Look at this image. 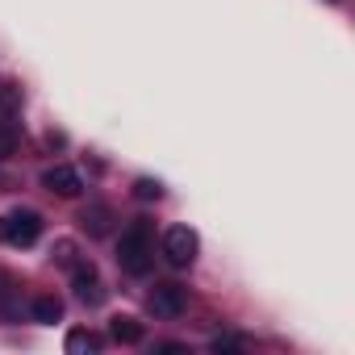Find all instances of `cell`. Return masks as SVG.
<instances>
[{
	"instance_id": "16",
	"label": "cell",
	"mask_w": 355,
	"mask_h": 355,
	"mask_svg": "<svg viewBox=\"0 0 355 355\" xmlns=\"http://www.w3.org/2000/svg\"><path fill=\"white\" fill-rule=\"evenodd\" d=\"M159 351H167V355H180V351H189L184 343H159Z\"/></svg>"
},
{
	"instance_id": "14",
	"label": "cell",
	"mask_w": 355,
	"mask_h": 355,
	"mask_svg": "<svg viewBox=\"0 0 355 355\" xmlns=\"http://www.w3.org/2000/svg\"><path fill=\"white\" fill-rule=\"evenodd\" d=\"M134 197H138V201H159V197H163V184L150 180V175H142V180H134Z\"/></svg>"
},
{
	"instance_id": "9",
	"label": "cell",
	"mask_w": 355,
	"mask_h": 355,
	"mask_svg": "<svg viewBox=\"0 0 355 355\" xmlns=\"http://www.w3.org/2000/svg\"><path fill=\"white\" fill-rule=\"evenodd\" d=\"M30 313H34V322H42V326H55V322L63 318V301H59L55 293H38V297L30 301Z\"/></svg>"
},
{
	"instance_id": "11",
	"label": "cell",
	"mask_w": 355,
	"mask_h": 355,
	"mask_svg": "<svg viewBox=\"0 0 355 355\" xmlns=\"http://www.w3.org/2000/svg\"><path fill=\"white\" fill-rule=\"evenodd\" d=\"M63 347H67V355H84V351H101V338L92 330H71Z\"/></svg>"
},
{
	"instance_id": "7",
	"label": "cell",
	"mask_w": 355,
	"mask_h": 355,
	"mask_svg": "<svg viewBox=\"0 0 355 355\" xmlns=\"http://www.w3.org/2000/svg\"><path fill=\"white\" fill-rule=\"evenodd\" d=\"M109 338H113V343H121V347H138V343L146 338V330H142V322H138V318L117 313V318H109Z\"/></svg>"
},
{
	"instance_id": "10",
	"label": "cell",
	"mask_w": 355,
	"mask_h": 355,
	"mask_svg": "<svg viewBox=\"0 0 355 355\" xmlns=\"http://www.w3.org/2000/svg\"><path fill=\"white\" fill-rule=\"evenodd\" d=\"M21 101H26L21 96V84H13V80L0 84V117H17L21 113Z\"/></svg>"
},
{
	"instance_id": "2",
	"label": "cell",
	"mask_w": 355,
	"mask_h": 355,
	"mask_svg": "<svg viewBox=\"0 0 355 355\" xmlns=\"http://www.w3.org/2000/svg\"><path fill=\"white\" fill-rule=\"evenodd\" d=\"M42 239V214L38 209H13L0 218V243L9 247H34Z\"/></svg>"
},
{
	"instance_id": "15",
	"label": "cell",
	"mask_w": 355,
	"mask_h": 355,
	"mask_svg": "<svg viewBox=\"0 0 355 355\" xmlns=\"http://www.w3.org/2000/svg\"><path fill=\"white\" fill-rule=\"evenodd\" d=\"M51 255H55V263H59V268H71V263H76V243H71V239H63V243H55V251H51Z\"/></svg>"
},
{
	"instance_id": "3",
	"label": "cell",
	"mask_w": 355,
	"mask_h": 355,
	"mask_svg": "<svg viewBox=\"0 0 355 355\" xmlns=\"http://www.w3.org/2000/svg\"><path fill=\"white\" fill-rule=\"evenodd\" d=\"M197 251H201V239H197V230H189V226H171V230L163 234V259H167L171 268H193V263H197Z\"/></svg>"
},
{
	"instance_id": "4",
	"label": "cell",
	"mask_w": 355,
	"mask_h": 355,
	"mask_svg": "<svg viewBox=\"0 0 355 355\" xmlns=\"http://www.w3.org/2000/svg\"><path fill=\"white\" fill-rule=\"evenodd\" d=\"M146 301H150V313L155 318H180L189 309V288H180L175 280H163V284L150 288Z\"/></svg>"
},
{
	"instance_id": "6",
	"label": "cell",
	"mask_w": 355,
	"mask_h": 355,
	"mask_svg": "<svg viewBox=\"0 0 355 355\" xmlns=\"http://www.w3.org/2000/svg\"><path fill=\"white\" fill-rule=\"evenodd\" d=\"M42 189L55 193V197H80L84 193V180H80V171L67 167V163H55L42 171Z\"/></svg>"
},
{
	"instance_id": "5",
	"label": "cell",
	"mask_w": 355,
	"mask_h": 355,
	"mask_svg": "<svg viewBox=\"0 0 355 355\" xmlns=\"http://www.w3.org/2000/svg\"><path fill=\"white\" fill-rule=\"evenodd\" d=\"M71 293H76L80 305H101V301H105L101 272H96L88 259H76V263H71Z\"/></svg>"
},
{
	"instance_id": "1",
	"label": "cell",
	"mask_w": 355,
	"mask_h": 355,
	"mask_svg": "<svg viewBox=\"0 0 355 355\" xmlns=\"http://www.w3.org/2000/svg\"><path fill=\"white\" fill-rule=\"evenodd\" d=\"M117 263H121L125 276H146L155 268V230H150L146 218H138V222H130L121 230V239H117Z\"/></svg>"
},
{
	"instance_id": "8",
	"label": "cell",
	"mask_w": 355,
	"mask_h": 355,
	"mask_svg": "<svg viewBox=\"0 0 355 355\" xmlns=\"http://www.w3.org/2000/svg\"><path fill=\"white\" fill-rule=\"evenodd\" d=\"M80 226H84L92 239H105V234L113 230V209H109L105 201H92V205L80 214Z\"/></svg>"
},
{
	"instance_id": "13",
	"label": "cell",
	"mask_w": 355,
	"mask_h": 355,
	"mask_svg": "<svg viewBox=\"0 0 355 355\" xmlns=\"http://www.w3.org/2000/svg\"><path fill=\"white\" fill-rule=\"evenodd\" d=\"M209 347H214L218 355H239V351H247V338H243V334H218Z\"/></svg>"
},
{
	"instance_id": "12",
	"label": "cell",
	"mask_w": 355,
	"mask_h": 355,
	"mask_svg": "<svg viewBox=\"0 0 355 355\" xmlns=\"http://www.w3.org/2000/svg\"><path fill=\"white\" fill-rule=\"evenodd\" d=\"M17 150H21V130L5 121V125H0V159H13Z\"/></svg>"
}]
</instances>
